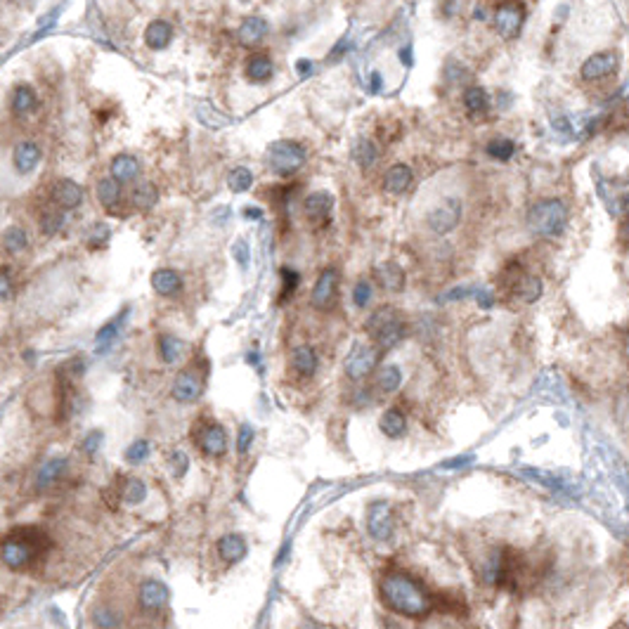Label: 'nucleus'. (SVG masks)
<instances>
[{
  "mask_svg": "<svg viewBox=\"0 0 629 629\" xmlns=\"http://www.w3.org/2000/svg\"><path fill=\"white\" fill-rule=\"evenodd\" d=\"M379 599L390 613L409 620H423L433 613L435 601L419 580L402 571H390L379 580Z\"/></svg>",
  "mask_w": 629,
  "mask_h": 629,
  "instance_id": "obj_1",
  "label": "nucleus"
},
{
  "mask_svg": "<svg viewBox=\"0 0 629 629\" xmlns=\"http://www.w3.org/2000/svg\"><path fill=\"white\" fill-rule=\"evenodd\" d=\"M52 540L48 533H43L36 525H22L5 535L3 540V563L10 571H29L36 566V561L45 559L50 552Z\"/></svg>",
  "mask_w": 629,
  "mask_h": 629,
  "instance_id": "obj_2",
  "label": "nucleus"
},
{
  "mask_svg": "<svg viewBox=\"0 0 629 629\" xmlns=\"http://www.w3.org/2000/svg\"><path fill=\"white\" fill-rule=\"evenodd\" d=\"M568 206L561 199H542L528 211V228L542 239H554L566 232Z\"/></svg>",
  "mask_w": 629,
  "mask_h": 629,
  "instance_id": "obj_3",
  "label": "nucleus"
},
{
  "mask_svg": "<svg viewBox=\"0 0 629 629\" xmlns=\"http://www.w3.org/2000/svg\"><path fill=\"white\" fill-rule=\"evenodd\" d=\"M364 329H367L372 343H376L381 350H390V348H395L402 339H405L407 322L402 320V315L397 313V308L383 306V308L374 310V313L369 315Z\"/></svg>",
  "mask_w": 629,
  "mask_h": 629,
  "instance_id": "obj_4",
  "label": "nucleus"
},
{
  "mask_svg": "<svg viewBox=\"0 0 629 629\" xmlns=\"http://www.w3.org/2000/svg\"><path fill=\"white\" fill-rule=\"evenodd\" d=\"M306 163V147L296 140H277L268 147V166L275 175L291 178Z\"/></svg>",
  "mask_w": 629,
  "mask_h": 629,
  "instance_id": "obj_5",
  "label": "nucleus"
},
{
  "mask_svg": "<svg viewBox=\"0 0 629 629\" xmlns=\"http://www.w3.org/2000/svg\"><path fill=\"white\" fill-rule=\"evenodd\" d=\"M379 346L376 343H360L355 341L353 348L348 350L346 360H343V372L350 381H364L367 376L374 374L376 364H379Z\"/></svg>",
  "mask_w": 629,
  "mask_h": 629,
  "instance_id": "obj_6",
  "label": "nucleus"
},
{
  "mask_svg": "<svg viewBox=\"0 0 629 629\" xmlns=\"http://www.w3.org/2000/svg\"><path fill=\"white\" fill-rule=\"evenodd\" d=\"M461 213H463L461 199L459 197H445L438 206L428 211L426 225H428V230L433 232V235L445 237L461 223Z\"/></svg>",
  "mask_w": 629,
  "mask_h": 629,
  "instance_id": "obj_7",
  "label": "nucleus"
},
{
  "mask_svg": "<svg viewBox=\"0 0 629 629\" xmlns=\"http://www.w3.org/2000/svg\"><path fill=\"white\" fill-rule=\"evenodd\" d=\"M194 442L199 447V452L204 456H211V459H220V456L228 454V430H225L218 421H201V426L197 428L194 433Z\"/></svg>",
  "mask_w": 629,
  "mask_h": 629,
  "instance_id": "obj_8",
  "label": "nucleus"
},
{
  "mask_svg": "<svg viewBox=\"0 0 629 629\" xmlns=\"http://www.w3.org/2000/svg\"><path fill=\"white\" fill-rule=\"evenodd\" d=\"M341 275L336 268H324L317 277L313 291H310V306L315 310H331L339 298Z\"/></svg>",
  "mask_w": 629,
  "mask_h": 629,
  "instance_id": "obj_9",
  "label": "nucleus"
},
{
  "mask_svg": "<svg viewBox=\"0 0 629 629\" xmlns=\"http://www.w3.org/2000/svg\"><path fill=\"white\" fill-rule=\"evenodd\" d=\"M393 528H395L393 506H390L388 502H374V504H369V509H367V530H369V535H372L374 540H379V542L390 540V537H393Z\"/></svg>",
  "mask_w": 629,
  "mask_h": 629,
  "instance_id": "obj_10",
  "label": "nucleus"
},
{
  "mask_svg": "<svg viewBox=\"0 0 629 629\" xmlns=\"http://www.w3.org/2000/svg\"><path fill=\"white\" fill-rule=\"evenodd\" d=\"M525 22V12L518 3H504L494 10V29L504 41H513L523 29Z\"/></svg>",
  "mask_w": 629,
  "mask_h": 629,
  "instance_id": "obj_11",
  "label": "nucleus"
},
{
  "mask_svg": "<svg viewBox=\"0 0 629 629\" xmlns=\"http://www.w3.org/2000/svg\"><path fill=\"white\" fill-rule=\"evenodd\" d=\"M618 64H620V59L615 52H608V50L596 52V55L585 59V64H582V69H580V76H582V81H589V83L604 81V78L613 76L615 71H618Z\"/></svg>",
  "mask_w": 629,
  "mask_h": 629,
  "instance_id": "obj_12",
  "label": "nucleus"
},
{
  "mask_svg": "<svg viewBox=\"0 0 629 629\" xmlns=\"http://www.w3.org/2000/svg\"><path fill=\"white\" fill-rule=\"evenodd\" d=\"M170 601V589L158 580H144L137 587V604L144 613H158L168 606Z\"/></svg>",
  "mask_w": 629,
  "mask_h": 629,
  "instance_id": "obj_13",
  "label": "nucleus"
},
{
  "mask_svg": "<svg viewBox=\"0 0 629 629\" xmlns=\"http://www.w3.org/2000/svg\"><path fill=\"white\" fill-rule=\"evenodd\" d=\"M204 393V376H199L194 369H182L180 374L175 376L173 388H170V395L173 400L182 402V405H189V402H197Z\"/></svg>",
  "mask_w": 629,
  "mask_h": 629,
  "instance_id": "obj_14",
  "label": "nucleus"
},
{
  "mask_svg": "<svg viewBox=\"0 0 629 629\" xmlns=\"http://www.w3.org/2000/svg\"><path fill=\"white\" fill-rule=\"evenodd\" d=\"M50 201L62 211H74L83 204V187L74 180H57L50 187Z\"/></svg>",
  "mask_w": 629,
  "mask_h": 629,
  "instance_id": "obj_15",
  "label": "nucleus"
},
{
  "mask_svg": "<svg viewBox=\"0 0 629 629\" xmlns=\"http://www.w3.org/2000/svg\"><path fill=\"white\" fill-rule=\"evenodd\" d=\"M374 280L383 291H390V294H400L405 289V273L402 268L393 261L379 263L374 268Z\"/></svg>",
  "mask_w": 629,
  "mask_h": 629,
  "instance_id": "obj_16",
  "label": "nucleus"
},
{
  "mask_svg": "<svg viewBox=\"0 0 629 629\" xmlns=\"http://www.w3.org/2000/svg\"><path fill=\"white\" fill-rule=\"evenodd\" d=\"M41 156L43 151L36 142H19L12 151V163H15V170L19 175H29L41 163Z\"/></svg>",
  "mask_w": 629,
  "mask_h": 629,
  "instance_id": "obj_17",
  "label": "nucleus"
},
{
  "mask_svg": "<svg viewBox=\"0 0 629 629\" xmlns=\"http://www.w3.org/2000/svg\"><path fill=\"white\" fill-rule=\"evenodd\" d=\"M216 549H218V556H220L225 563H239V561H244V556H247L249 544H247V540H244V535L230 533L218 540Z\"/></svg>",
  "mask_w": 629,
  "mask_h": 629,
  "instance_id": "obj_18",
  "label": "nucleus"
},
{
  "mask_svg": "<svg viewBox=\"0 0 629 629\" xmlns=\"http://www.w3.org/2000/svg\"><path fill=\"white\" fill-rule=\"evenodd\" d=\"M185 282L180 273H175V270L170 268H158L154 275H151V289L156 291L158 296H166V298H173L182 291Z\"/></svg>",
  "mask_w": 629,
  "mask_h": 629,
  "instance_id": "obj_19",
  "label": "nucleus"
},
{
  "mask_svg": "<svg viewBox=\"0 0 629 629\" xmlns=\"http://www.w3.org/2000/svg\"><path fill=\"white\" fill-rule=\"evenodd\" d=\"M289 362H291V369H294L301 379H310V376H315L317 364H320L313 346H296L294 350H291Z\"/></svg>",
  "mask_w": 629,
  "mask_h": 629,
  "instance_id": "obj_20",
  "label": "nucleus"
},
{
  "mask_svg": "<svg viewBox=\"0 0 629 629\" xmlns=\"http://www.w3.org/2000/svg\"><path fill=\"white\" fill-rule=\"evenodd\" d=\"M412 168H409L407 163H395L390 166V168L386 170V175H383V192H388V194H402V192L409 189V185H412Z\"/></svg>",
  "mask_w": 629,
  "mask_h": 629,
  "instance_id": "obj_21",
  "label": "nucleus"
},
{
  "mask_svg": "<svg viewBox=\"0 0 629 629\" xmlns=\"http://www.w3.org/2000/svg\"><path fill=\"white\" fill-rule=\"evenodd\" d=\"M156 201H158V187L149 180L137 182L130 192V206L135 211H142V213L154 208Z\"/></svg>",
  "mask_w": 629,
  "mask_h": 629,
  "instance_id": "obj_22",
  "label": "nucleus"
},
{
  "mask_svg": "<svg viewBox=\"0 0 629 629\" xmlns=\"http://www.w3.org/2000/svg\"><path fill=\"white\" fill-rule=\"evenodd\" d=\"M334 208V194L331 192H313V194L306 197L303 201V211L310 220H320V218H327Z\"/></svg>",
  "mask_w": 629,
  "mask_h": 629,
  "instance_id": "obj_23",
  "label": "nucleus"
},
{
  "mask_svg": "<svg viewBox=\"0 0 629 629\" xmlns=\"http://www.w3.org/2000/svg\"><path fill=\"white\" fill-rule=\"evenodd\" d=\"M268 22H265L263 17H249L244 19V24L239 26V43L247 45V48H254V45H258L263 41L265 36H268Z\"/></svg>",
  "mask_w": 629,
  "mask_h": 629,
  "instance_id": "obj_24",
  "label": "nucleus"
},
{
  "mask_svg": "<svg viewBox=\"0 0 629 629\" xmlns=\"http://www.w3.org/2000/svg\"><path fill=\"white\" fill-rule=\"evenodd\" d=\"M121 185H123V182H118L114 175L102 178V180L97 182V189H95V192H97V201L102 204V206L107 208V211L116 208L118 204H121V197H123Z\"/></svg>",
  "mask_w": 629,
  "mask_h": 629,
  "instance_id": "obj_25",
  "label": "nucleus"
},
{
  "mask_svg": "<svg viewBox=\"0 0 629 629\" xmlns=\"http://www.w3.org/2000/svg\"><path fill=\"white\" fill-rule=\"evenodd\" d=\"M170 38H173V29H170V24L163 22V19H154V22L144 29V43H147V48H151V50H163L166 45L170 43Z\"/></svg>",
  "mask_w": 629,
  "mask_h": 629,
  "instance_id": "obj_26",
  "label": "nucleus"
},
{
  "mask_svg": "<svg viewBox=\"0 0 629 629\" xmlns=\"http://www.w3.org/2000/svg\"><path fill=\"white\" fill-rule=\"evenodd\" d=\"M379 428H381L383 435H388V438H393V440L395 438H402V435L407 433V419H405V414H402L400 409L390 407V409H386V412L381 414Z\"/></svg>",
  "mask_w": 629,
  "mask_h": 629,
  "instance_id": "obj_27",
  "label": "nucleus"
},
{
  "mask_svg": "<svg viewBox=\"0 0 629 629\" xmlns=\"http://www.w3.org/2000/svg\"><path fill=\"white\" fill-rule=\"evenodd\" d=\"M36 104H38V99H36V92H33L31 85H17V88L12 90L10 107H12V114L15 116L31 114V111L36 109Z\"/></svg>",
  "mask_w": 629,
  "mask_h": 629,
  "instance_id": "obj_28",
  "label": "nucleus"
},
{
  "mask_svg": "<svg viewBox=\"0 0 629 629\" xmlns=\"http://www.w3.org/2000/svg\"><path fill=\"white\" fill-rule=\"evenodd\" d=\"M111 175L116 178L118 182H132L140 175V161L130 154H118L111 161Z\"/></svg>",
  "mask_w": 629,
  "mask_h": 629,
  "instance_id": "obj_29",
  "label": "nucleus"
},
{
  "mask_svg": "<svg viewBox=\"0 0 629 629\" xmlns=\"http://www.w3.org/2000/svg\"><path fill=\"white\" fill-rule=\"evenodd\" d=\"M275 74V64L268 55H254L247 62V78L251 83H268Z\"/></svg>",
  "mask_w": 629,
  "mask_h": 629,
  "instance_id": "obj_30",
  "label": "nucleus"
},
{
  "mask_svg": "<svg viewBox=\"0 0 629 629\" xmlns=\"http://www.w3.org/2000/svg\"><path fill=\"white\" fill-rule=\"evenodd\" d=\"M66 456H55V459H48L41 466V471H38V478H36V487L38 490H45L50 487L52 482L59 480L66 471Z\"/></svg>",
  "mask_w": 629,
  "mask_h": 629,
  "instance_id": "obj_31",
  "label": "nucleus"
},
{
  "mask_svg": "<svg viewBox=\"0 0 629 629\" xmlns=\"http://www.w3.org/2000/svg\"><path fill=\"white\" fill-rule=\"evenodd\" d=\"M185 353V341H180L173 334H161L158 336V357L166 364H175Z\"/></svg>",
  "mask_w": 629,
  "mask_h": 629,
  "instance_id": "obj_32",
  "label": "nucleus"
},
{
  "mask_svg": "<svg viewBox=\"0 0 629 629\" xmlns=\"http://www.w3.org/2000/svg\"><path fill=\"white\" fill-rule=\"evenodd\" d=\"M513 291L525 303H535V301H540V296H542V280L535 275H521V277H516Z\"/></svg>",
  "mask_w": 629,
  "mask_h": 629,
  "instance_id": "obj_33",
  "label": "nucleus"
},
{
  "mask_svg": "<svg viewBox=\"0 0 629 629\" xmlns=\"http://www.w3.org/2000/svg\"><path fill=\"white\" fill-rule=\"evenodd\" d=\"M26 247H29V235H26L24 228H17V225H12V228L5 230V235H3V249H5V254L17 256V254H22V251H26Z\"/></svg>",
  "mask_w": 629,
  "mask_h": 629,
  "instance_id": "obj_34",
  "label": "nucleus"
},
{
  "mask_svg": "<svg viewBox=\"0 0 629 629\" xmlns=\"http://www.w3.org/2000/svg\"><path fill=\"white\" fill-rule=\"evenodd\" d=\"M121 499L123 504L128 506H137L147 499V485L140 478H125L121 485Z\"/></svg>",
  "mask_w": 629,
  "mask_h": 629,
  "instance_id": "obj_35",
  "label": "nucleus"
},
{
  "mask_svg": "<svg viewBox=\"0 0 629 629\" xmlns=\"http://www.w3.org/2000/svg\"><path fill=\"white\" fill-rule=\"evenodd\" d=\"M376 383L383 393H395L402 383V372L397 364H383V367L376 372Z\"/></svg>",
  "mask_w": 629,
  "mask_h": 629,
  "instance_id": "obj_36",
  "label": "nucleus"
},
{
  "mask_svg": "<svg viewBox=\"0 0 629 629\" xmlns=\"http://www.w3.org/2000/svg\"><path fill=\"white\" fill-rule=\"evenodd\" d=\"M487 104L490 97L480 85H471V88L463 90V107H466L468 114H482V111H487Z\"/></svg>",
  "mask_w": 629,
  "mask_h": 629,
  "instance_id": "obj_37",
  "label": "nucleus"
},
{
  "mask_svg": "<svg viewBox=\"0 0 629 629\" xmlns=\"http://www.w3.org/2000/svg\"><path fill=\"white\" fill-rule=\"evenodd\" d=\"M353 158L357 166H362V168H369L372 163H376V158H379V149H376V144L372 140H367V137H360L355 144H353Z\"/></svg>",
  "mask_w": 629,
  "mask_h": 629,
  "instance_id": "obj_38",
  "label": "nucleus"
},
{
  "mask_svg": "<svg viewBox=\"0 0 629 629\" xmlns=\"http://www.w3.org/2000/svg\"><path fill=\"white\" fill-rule=\"evenodd\" d=\"M228 187L235 192V194H242V192H249L254 187V173L247 168V166H237L228 173Z\"/></svg>",
  "mask_w": 629,
  "mask_h": 629,
  "instance_id": "obj_39",
  "label": "nucleus"
},
{
  "mask_svg": "<svg viewBox=\"0 0 629 629\" xmlns=\"http://www.w3.org/2000/svg\"><path fill=\"white\" fill-rule=\"evenodd\" d=\"M130 313V308H123V313L116 317V320H111V322H107L104 324L102 329L97 331L95 334V343L99 346V350H104L102 346H107V343H111L118 336V331H121V327H123V322H125V315Z\"/></svg>",
  "mask_w": 629,
  "mask_h": 629,
  "instance_id": "obj_40",
  "label": "nucleus"
},
{
  "mask_svg": "<svg viewBox=\"0 0 629 629\" xmlns=\"http://www.w3.org/2000/svg\"><path fill=\"white\" fill-rule=\"evenodd\" d=\"M111 242V228L107 223H95L88 230V237H85V244H88L90 251H102L107 249V244Z\"/></svg>",
  "mask_w": 629,
  "mask_h": 629,
  "instance_id": "obj_41",
  "label": "nucleus"
},
{
  "mask_svg": "<svg viewBox=\"0 0 629 629\" xmlns=\"http://www.w3.org/2000/svg\"><path fill=\"white\" fill-rule=\"evenodd\" d=\"M64 223H66L64 211L55 206V208L45 211V213L41 216V232H43L45 237H55V235H59V232H62Z\"/></svg>",
  "mask_w": 629,
  "mask_h": 629,
  "instance_id": "obj_42",
  "label": "nucleus"
},
{
  "mask_svg": "<svg viewBox=\"0 0 629 629\" xmlns=\"http://www.w3.org/2000/svg\"><path fill=\"white\" fill-rule=\"evenodd\" d=\"M485 151H487V156L497 158V161H509L516 151V144H513V140H509V137H494V140L487 142Z\"/></svg>",
  "mask_w": 629,
  "mask_h": 629,
  "instance_id": "obj_43",
  "label": "nucleus"
},
{
  "mask_svg": "<svg viewBox=\"0 0 629 629\" xmlns=\"http://www.w3.org/2000/svg\"><path fill=\"white\" fill-rule=\"evenodd\" d=\"M280 280H282V296L280 301H289L291 296H294V291L298 289V284H301V275L296 273L294 268H280Z\"/></svg>",
  "mask_w": 629,
  "mask_h": 629,
  "instance_id": "obj_44",
  "label": "nucleus"
},
{
  "mask_svg": "<svg viewBox=\"0 0 629 629\" xmlns=\"http://www.w3.org/2000/svg\"><path fill=\"white\" fill-rule=\"evenodd\" d=\"M168 468L170 473H173V478L180 480L185 473L189 471V456L182 452V449H173V452L168 454Z\"/></svg>",
  "mask_w": 629,
  "mask_h": 629,
  "instance_id": "obj_45",
  "label": "nucleus"
},
{
  "mask_svg": "<svg viewBox=\"0 0 629 629\" xmlns=\"http://www.w3.org/2000/svg\"><path fill=\"white\" fill-rule=\"evenodd\" d=\"M149 440H135V442H130V447L125 449V461L128 463H142L144 459H147L149 456Z\"/></svg>",
  "mask_w": 629,
  "mask_h": 629,
  "instance_id": "obj_46",
  "label": "nucleus"
},
{
  "mask_svg": "<svg viewBox=\"0 0 629 629\" xmlns=\"http://www.w3.org/2000/svg\"><path fill=\"white\" fill-rule=\"evenodd\" d=\"M92 625H97V627H121L123 620L118 618L114 611H109V608H99V611L92 613Z\"/></svg>",
  "mask_w": 629,
  "mask_h": 629,
  "instance_id": "obj_47",
  "label": "nucleus"
},
{
  "mask_svg": "<svg viewBox=\"0 0 629 629\" xmlns=\"http://www.w3.org/2000/svg\"><path fill=\"white\" fill-rule=\"evenodd\" d=\"M256 438V430L251 423H242L239 426V433H237V452H239L242 456L251 449V442H254Z\"/></svg>",
  "mask_w": 629,
  "mask_h": 629,
  "instance_id": "obj_48",
  "label": "nucleus"
},
{
  "mask_svg": "<svg viewBox=\"0 0 629 629\" xmlns=\"http://www.w3.org/2000/svg\"><path fill=\"white\" fill-rule=\"evenodd\" d=\"M372 284L369 282H357L355 284V289H353V303L357 308H367L369 306V301H372Z\"/></svg>",
  "mask_w": 629,
  "mask_h": 629,
  "instance_id": "obj_49",
  "label": "nucleus"
},
{
  "mask_svg": "<svg viewBox=\"0 0 629 629\" xmlns=\"http://www.w3.org/2000/svg\"><path fill=\"white\" fill-rule=\"evenodd\" d=\"M232 254H235L237 265H239L244 273H247V270H249V258H251L249 256V242L247 239H237V244L232 247Z\"/></svg>",
  "mask_w": 629,
  "mask_h": 629,
  "instance_id": "obj_50",
  "label": "nucleus"
},
{
  "mask_svg": "<svg viewBox=\"0 0 629 629\" xmlns=\"http://www.w3.org/2000/svg\"><path fill=\"white\" fill-rule=\"evenodd\" d=\"M102 440H104V435H102V430H92V433H88L83 438V445H81V449L88 456H95L97 454V449H99V445H102Z\"/></svg>",
  "mask_w": 629,
  "mask_h": 629,
  "instance_id": "obj_51",
  "label": "nucleus"
},
{
  "mask_svg": "<svg viewBox=\"0 0 629 629\" xmlns=\"http://www.w3.org/2000/svg\"><path fill=\"white\" fill-rule=\"evenodd\" d=\"M0 296H3V301H8V298L12 296V277H10V268H3V270H0Z\"/></svg>",
  "mask_w": 629,
  "mask_h": 629,
  "instance_id": "obj_52",
  "label": "nucleus"
},
{
  "mask_svg": "<svg viewBox=\"0 0 629 629\" xmlns=\"http://www.w3.org/2000/svg\"><path fill=\"white\" fill-rule=\"evenodd\" d=\"M475 301H478V306L482 310H490V306H492V294L485 289H480V291H475Z\"/></svg>",
  "mask_w": 629,
  "mask_h": 629,
  "instance_id": "obj_53",
  "label": "nucleus"
},
{
  "mask_svg": "<svg viewBox=\"0 0 629 629\" xmlns=\"http://www.w3.org/2000/svg\"><path fill=\"white\" fill-rule=\"evenodd\" d=\"M242 216L247 218V220H263V208H258V206H244L242 208Z\"/></svg>",
  "mask_w": 629,
  "mask_h": 629,
  "instance_id": "obj_54",
  "label": "nucleus"
},
{
  "mask_svg": "<svg viewBox=\"0 0 629 629\" xmlns=\"http://www.w3.org/2000/svg\"><path fill=\"white\" fill-rule=\"evenodd\" d=\"M381 88H383V76L379 74V71H374V74H372V83H369V90L379 92Z\"/></svg>",
  "mask_w": 629,
  "mask_h": 629,
  "instance_id": "obj_55",
  "label": "nucleus"
},
{
  "mask_svg": "<svg viewBox=\"0 0 629 629\" xmlns=\"http://www.w3.org/2000/svg\"><path fill=\"white\" fill-rule=\"evenodd\" d=\"M471 461V456H456V459H449L445 463V468H459V466H466V463Z\"/></svg>",
  "mask_w": 629,
  "mask_h": 629,
  "instance_id": "obj_56",
  "label": "nucleus"
},
{
  "mask_svg": "<svg viewBox=\"0 0 629 629\" xmlns=\"http://www.w3.org/2000/svg\"><path fill=\"white\" fill-rule=\"evenodd\" d=\"M296 71H298V76H308L310 71H313V64H310L308 59H301V62L296 64Z\"/></svg>",
  "mask_w": 629,
  "mask_h": 629,
  "instance_id": "obj_57",
  "label": "nucleus"
},
{
  "mask_svg": "<svg viewBox=\"0 0 629 629\" xmlns=\"http://www.w3.org/2000/svg\"><path fill=\"white\" fill-rule=\"evenodd\" d=\"M402 62H405V64H409V50H407V48H405V50H402Z\"/></svg>",
  "mask_w": 629,
  "mask_h": 629,
  "instance_id": "obj_58",
  "label": "nucleus"
},
{
  "mask_svg": "<svg viewBox=\"0 0 629 629\" xmlns=\"http://www.w3.org/2000/svg\"><path fill=\"white\" fill-rule=\"evenodd\" d=\"M627 237H629V213H627Z\"/></svg>",
  "mask_w": 629,
  "mask_h": 629,
  "instance_id": "obj_59",
  "label": "nucleus"
}]
</instances>
